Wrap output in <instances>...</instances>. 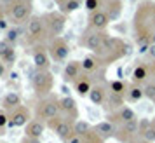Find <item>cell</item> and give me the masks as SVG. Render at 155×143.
I'll list each match as a JSON object with an SVG mask.
<instances>
[{
	"mask_svg": "<svg viewBox=\"0 0 155 143\" xmlns=\"http://www.w3.org/2000/svg\"><path fill=\"white\" fill-rule=\"evenodd\" d=\"M31 86L37 96L47 98L51 96V91L54 87V75L49 70H37L35 75L31 77Z\"/></svg>",
	"mask_w": 155,
	"mask_h": 143,
	"instance_id": "cell-4",
	"label": "cell"
},
{
	"mask_svg": "<svg viewBox=\"0 0 155 143\" xmlns=\"http://www.w3.org/2000/svg\"><path fill=\"white\" fill-rule=\"evenodd\" d=\"M105 0H84V7L89 11V12H96L103 7Z\"/></svg>",
	"mask_w": 155,
	"mask_h": 143,
	"instance_id": "cell-31",
	"label": "cell"
},
{
	"mask_svg": "<svg viewBox=\"0 0 155 143\" xmlns=\"http://www.w3.org/2000/svg\"><path fill=\"white\" fill-rule=\"evenodd\" d=\"M9 124V114H5V110H0V129L7 128Z\"/></svg>",
	"mask_w": 155,
	"mask_h": 143,
	"instance_id": "cell-37",
	"label": "cell"
},
{
	"mask_svg": "<svg viewBox=\"0 0 155 143\" xmlns=\"http://www.w3.org/2000/svg\"><path fill=\"white\" fill-rule=\"evenodd\" d=\"M18 38H19V32L16 28H9L7 32H5V40H7L12 47H14V44L18 42Z\"/></svg>",
	"mask_w": 155,
	"mask_h": 143,
	"instance_id": "cell-32",
	"label": "cell"
},
{
	"mask_svg": "<svg viewBox=\"0 0 155 143\" xmlns=\"http://www.w3.org/2000/svg\"><path fill=\"white\" fill-rule=\"evenodd\" d=\"M7 28V21H5V18H4V12L0 11V30H5ZM7 32V30H5Z\"/></svg>",
	"mask_w": 155,
	"mask_h": 143,
	"instance_id": "cell-38",
	"label": "cell"
},
{
	"mask_svg": "<svg viewBox=\"0 0 155 143\" xmlns=\"http://www.w3.org/2000/svg\"><path fill=\"white\" fill-rule=\"evenodd\" d=\"M127 87H129V84H127V82H124V80H119V79L112 80V82L108 84V89H110L112 93L122 94V96L127 93Z\"/></svg>",
	"mask_w": 155,
	"mask_h": 143,
	"instance_id": "cell-28",
	"label": "cell"
},
{
	"mask_svg": "<svg viewBox=\"0 0 155 143\" xmlns=\"http://www.w3.org/2000/svg\"><path fill=\"white\" fill-rule=\"evenodd\" d=\"M11 49H12V45H11V44L5 40V38H4V40H0V59L5 56V54H7Z\"/></svg>",
	"mask_w": 155,
	"mask_h": 143,
	"instance_id": "cell-35",
	"label": "cell"
},
{
	"mask_svg": "<svg viewBox=\"0 0 155 143\" xmlns=\"http://www.w3.org/2000/svg\"><path fill=\"white\" fill-rule=\"evenodd\" d=\"M92 128H94V126H91L87 121H77L75 122V126H73V131H75V135L77 136L84 138L87 133H91L92 131Z\"/></svg>",
	"mask_w": 155,
	"mask_h": 143,
	"instance_id": "cell-27",
	"label": "cell"
},
{
	"mask_svg": "<svg viewBox=\"0 0 155 143\" xmlns=\"http://www.w3.org/2000/svg\"><path fill=\"white\" fill-rule=\"evenodd\" d=\"M143 140L148 143H155V124L152 122V126L143 133Z\"/></svg>",
	"mask_w": 155,
	"mask_h": 143,
	"instance_id": "cell-33",
	"label": "cell"
},
{
	"mask_svg": "<svg viewBox=\"0 0 155 143\" xmlns=\"http://www.w3.org/2000/svg\"><path fill=\"white\" fill-rule=\"evenodd\" d=\"M45 126H47L52 133H56V136L63 143H68L71 138L75 136V131H73L75 121H70V119H66V117H63V115H58L56 119L49 121Z\"/></svg>",
	"mask_w": 155,
	"mask_h": 143,
	"instance_id": "cell-2",
	"label": "cell"
},
{
	"mask_svg": "<svg viewBox=\"0 0 155 143\" xmlns=\"http://www.w3.org/2000/svg\"><path fill=\"white\" fill-rule=\"evenodd\" d=\"M106 98H108V91H106V87L101 86V84H96V86L91 89V93H89V100H91V103L96 105V107H103Z\"/></svg>",
	"mask_w": 155,
	"mask_h": 143,
	"instance_id": "cell-20",
	"label": "cell"
},
{
	"mask_svg": "<svg viewBox=\"0 0 155 143\" xmlns=\"http://www.w3.org/2000/svg\"><path fill=\"white\" fill-rule=\"evenodd\" d=\"M105 12L108 14L110 21L119 19L122 14V0H106L105 4Z\"/></svg>",
	"mask_w": 155,
	"mask_h": 143,
	"instance_id": "cell-22",
	"label": "cell"
},
{
	"mask_svg": "<svg viewBox=\"0 0 155 143\" xmlns=\"http://www.w3.org/2000/svg\"><path fill=\"white\" fill-rule=\"evenodd\" d=\"M152 16H153V21H155V2H152Z\"/></svg>",
	"mask_w": 155,
	"mask_h": 143,
	"instance_id": "cell-43",
	"label": "cell"
},
{
	"mask_svg": "<svg viewBox=\"0 0 155 143\" xmlns=\"http://www.w3.org/2000/svg\"><path fill=\"white\" fill-rule=\"evenodd\" d=\"M31 11H33V4L26 2V0H14L9 7V16L12 23H23L25 19L31 18Z\"/></svg>",
	"mask_w": 155,
	"mask_h": 143,
	"instance_id": "cell-8",
	"label": "cell"
},
{
	"mask_svg": "<svg viewBox=\"0 0 155 143\" xmlns=\"http://www.w3.org/2000/svg\"><path fill=\"white\" fill-rule=\"evenodd\" d=\"M82 143H105V138L99 135V133H96L94 128H92L91 133H87V135L82 138Z\"/></svg>",
	"mask_w": 155,
	"mask_h": 143,
	"instance_id": "cell-30",
	"label": "cell"
},
{
	"mask_svg": "<svg viewBox=\"0 0 155 143\" xmlns=\"http://www.w3.org/2000/svg\"><path fill=\"white\" fill-rule=\"evenodd\" d=\"M94 131L99 133V135L106 140V138L115 136V133H117V126H115L113 122H110V121H101V122H98V124L94 126Z\"/></svg>",
	"mask_w": 155,
	"mask_h": 143,
	"instance_id": "cell-23",
	"label": "cell"
},
{
	"mask_svg": "<svg viewBox=\"0 0 155 143\" xmlns=\"http://www.w3.org/2000/svg\"><path fill=\"white\" fill-rule=\"evenodd\" d=\"M33 66H35V70H49L51 66L49 51L40 44L35 45V49H33Z\"/></svg>",
	"mask_w": 155,
	"mask_h": 143,
	"instance_id": "cell-15",
	"label": "cell"
},
{
	"mask_svg": "<svg viewBox=\"0 0 155 143\" xmlns=\"http://www.w3.org/2000/svg\"><path fill=\"white\" fill-rule=\"evenodd\" d=\"M148 56L152 58V59H155V44L150 45V49H148Z\"/></svg>",
	"mask_w": 155,
	"mask_h": 143,
	"instance_id": "cell-40",
	"label": "cell"
},
{
	"mask_svg": "<svg viewBox=\"0 0 155 143\" xmlns=\"http://www.w3.org/2000/svg\"><path fill=\"white\" fill-rule=\"evenodd\" d=\"M59 9H61V12L64 16H68V14H71V12H75V11L80 9V0H66L64 5H61Z\"/></svg>",
	"mask_w": 155,
	"mask_h": 143,
	"instance_id": "cell-29",
	"label": "cell"
},
{
	"mask_svg": "<svg viewBox=\"0 0 155 143\" xmlns=\"http://www.w3.org/2000/svg\"><path fill=\"white\" fill-rule=\"evenodd\" d=\"M68 143H82V138H80V136H77V135H75V136H73V138H71V140H70V141H68Z\"/></svg>",
	"mask_w": 155,
	"mask_h": 143,
	"instance_id": "cell-41",
	"label": "cell"
},
{
	"mask_svg": "<svg viewBox=\"0 0 155 143\" xmlns=\"http://www.w3.org/2000/svg\"><path fill=\"white\" fill-rule=\"evenodd\" d=\"M106 33L105 32H96V30H89L87 28V33H85L84 40L80 44H84L85 49L92 51L94 54L99 51V47H101V44H103V40H105Z\"/></svg>",
	"mask_w": 155,
	"mask_h": 143,
	"instance_id": "cell-11",
	"label": "cell"
},
{
	"mask_svg": "<svg viewBox=\"0 0 155 143\" xmlns=\"http://www.w3.org/2000/svg\"><path fill=\"white\" fill-rule=\"evenodd\" d=\"M4 73H5V65H4V61H2V59H0V77H2Z\"/></svg>",
	"mask_w": 155,
	"mask_h": 143,
	"instance_id": "cell-42",
	"label": "cell"
},
{
	"mask_svg": "<svg viewBox=\"0 0 155 143\" xmlns=\"http://www.w3.org/2000/svg\"><path fill=\"white\" fill-rule=\"evenodd\" d=\"M33 121L31 119V112H30V108L28 107H18L16 110H12L11 114H9V124H7V128L11 129H14V128H26L30 122Z\"/></svg>",
	"mask_w": 155,
	"mask_h": 143,
	"instance_id": "cell-10",
	"label": "cell"
},
{
	"mask_svg": "<svg viewBox=\"0 0 155 143\" xmlns=\"http://www.w3.org/2000/svg\"><path fill=\"white\" fill-rule=\"evenodd\" d=\"M59 110H61V115L70 119V121H78V107L77 101L73 100L71 96H63L59 98Z\"/></svg>",
	"mask_w": 155,
	"mask_h": 143,
	"instance_id": "cell-14",
	"label": "cell"
},
{
	"mask_svg": "<svg viewBox=\"0 0 155 143\" xmlns=\"http://www.w3.org/2000/svg\"><path fill=\"white\" fill-rule=\"evenodd\" d=\"M21 143H42L40 140H37V138H28V136H25L21 140Z\"/></svg>",
	"mask_w": 155,
	"mask_h": 143,
	"instance_id": "cell-39",
	"label": "cell"
},
{
	"mask_svg": "<svg viewBox=\"0 0 155 143\" xmlns=\"http://www.w3.org/2000/svg\"><path fill=\"white\" fill-rule=\"evenodd\" d=\"M140 136H141L140 135V119L119 126L117 128V133H115V138L122 143H138L136 140Z\"/></svg>",
	"mask_w": 155,
	"mask_h": 143,
	"instance_id": "cell-7",
	"label": "cell"
},
{
	"mask_svg": "<svg viewBox=\"0 0 155 143\" xmlns=\"http://www.w3.org/2000/svg\"><path fill=\"white\" fill-rule=\"evenodd\" d=\"M54 2H56L58 5H59V7H61V5H64V2H66V0H54Z\"/></svg>",
	"mask_w": 155,
	"mask_h": 143,
	"instance_id": "cell-44",
	"label": "cell"
},
{
	"mask_svg": "<svg viewBox=\"0 0 155 143\" xmlns=\"http://www.w3.org/2000/svg\"><path fill=\"white\" fill-rule=\"evenodd\" d=\"M58 115H61V110H59V98L56 96H47V98H42L37 105V119L42 122H47L56 119Z\"/></svg>",
	"mask_w": 155,
	"mask_h": 143,
	"instance_id": "cell-3",
	"label": "cell"
},
{
	"mask_svg": "<svg viewBox=\"0 0 155 143\" xmlns=\"http://www.w3.org/2000/svg\"><path fill=\"white\" fill-rule=\"evenodd\" d=\"M92 87H94V84H92L91 75H89V73H82V75L73 82V89H75V93H77L78 96H82V98H84V96H89V93H91Z\"/></svg>",
	"mask_w": 155,
	"mask_h": 143,
	"instance_id": "cell-18",
	"label": "cell"
},
{
	"mask_svg": "<svg viewBox=\"0 0 155 143\" xmlns=\"http://www.w3.org/2000/svg\"><path fill=\"white\" fill-rule=\"evenodd\" d=\"M122 107H126V98H124L122 94H117V93L108 91V98H106L103 108H105L108 114H113V112L120 110Z\"/></svg>",
	"mask_w": 155,
	"mask_h": 143,
	"instance_id": "cell-19",
	"label": "cell"
},
{
	"mask_svg": "<svg viewBox=\"0 0 155 143\" xmlns=\"http://www.w3.org/2000/svg\"><path fill=\"white\" fill-rule=\"evenodd\" d=\"M143 98H145V91H143V87L131 82V84H129V87H127L126 100L131 101V103H136V101H141Z\"/></svg>",
	"mask_w": 155,
	"mask_h": 143,
	"instance_id": "cell-25",
	"label": "cell"
},
{
	"mask_svg": "<svg viewBox=\"0 0 155 143\" xmlns=\"http://www.w3.org/2000/svg\"><path fill=\"white\" fill-rule=\"evenodd\" d=\"M153 75V70H152V65L148 63H136L133 70V84H147L148 82V77Z\"/></svg>",
	"mask_w": 155,
	"mask_h": 143,
	"instance_id": "cell-17",
	"label": "cell"
},
{
	"mask_svg": "<svg viewBox=\"0 0 155 143\" xmlns=\"http://www.w3.org/2000/svg\"><path fill=\"white\" fill-rule=\"evenodd\" d=\"M99 66V59L96 56H85L84 59H82V70L85 72V73H92V72H96Z\"/></svg>",
	"mask_w": 155,
	"mask_h": 143,
	"instance_id": "cell-26",
	"label": "cell"
},
{
	"mask_svg": "<svg viewBox=\"0 0 155 143\" xmlns=\"http://www.w3.org/2000/svg\"><path fill=\"white\" fill-rule=\"evenodd\" d=\"M150 40H152V44H155V32L152 33V37H150Z\"/></svg>",
	"mask_w": 155,
	"mask_h": 143,
	"instance_id": "cell-45",
	"label": "cell"
},
{
	"mask_svg": "<svg viewBox=\"0 0 155 143\" xmlns=\"http://www.w3.org/2000/svg\"><path fill=\"white\" fill-rule=\"evenodd\" d=\"M80 75H82V61L73 59V61H68V63L64 65V70H63L64 84H66V82H68V84H73Z\"/></svg>",
	"mask_w": 155,
	"mask_h": 143,
	"instance_id": "cell-16",
	"label": "cell"
},
{
	"mask_svg": "<svg viewBox=\"0 0 155 143\" xmlns=\"http://www.w3.org/2000/svg\"><path fill=\"white\" fill-rule=\"evenodd\" d=\"M26 2H31V0H26Z\"/></svg>",
	"mask_w": 155,
	"mask_h": 143,
	"instance_id": "cell-47",
	"label": "cell"
},
{
	"mask_svg": "<svg viewBox=\"0 0 155 143\" xmlns=\"http://www.w3.org/2000/svg\"><path fill=\"white\" fill-rule=\"evenodd\" d=\"M152 70H153V80H155V63H152Z\"/></svg>",
	"mask_w": 155,
	"mask_h": 143,
	"instance_id": "cell-46",
	"label": "cell"
},
{
	"mask_svg": "<svg viewBox=\"0 0 155 143\" xmlns=\"http://www.w3.org/2000/svg\"><path fill=\"white\" fill-rule=\"evenodd\" d=\"M49 56L51 59H54L56 63H63L68 59V54H70V44L64 40L63 37H58V38H52L49 42Z\"/></svg>",
	"mask_w": 155,
	"mask_h": 143,
	"instance_id": "cell-9",
	"label": "cell"
},
{
	"mask_svg": "<svg viewBox=\"0 0 155 143\" xmlns=\"http://www.w3.org/2000/svg\"><path fill=\"white\" fill-rule=\"evenodd\" d=\"M2 107H4V110H16L18 107H21V96L16 93V91H12V93H7L5 96H4V100H2Z\"/></svg>",
	"mask_w": 155,
	"mask_h": 143,
	"instance_id": "cell-24",
	"label": "cell"
},
{
	"mask_svg": "<svg viewBox=\"0 0 155 143\" xmlns=\"http://www.w3.org/2000/svg\"><path fill=\"white\" fill-rule=\"evenodd\" d=\"M44 21H45V33L51 40L58 38L66 28V16L63 12H47L44 14Z\"/></svg>",
	"mask_w": 155,
	"mask_h": 143,
	"instance_id": "cell-6",
	"label": "cell"
},
{
	"mask_svg": "<svg viewBox=\"0 0 155 143\" xmlns=\"http://www.w3.org/2000/svg\"><path fill=\"white\" fill-rule=\"evenodd\" d=\"M106 121L113 122V124H119V126H122V124H126V122H131V121H138V115H136V112H134L131 107H122L120 110H117V112H113V114H108L106 115Z\"/></svg>",
	"mask_w": 155,
	"mask_h": 143,
	"instance_id": "cell-12",
	"label": "cell"
},
{
	"mask_svg": "<svg viewBox=\"0 0 155 143\" xmlns=\"http://www.w3.org/2000/svg\"><path fill=\"white\" fill-rule=\"evenodd\" d=\"M110 25V18L105 12V9H99L96 12H91L89 14V25L87 28L89 30H96V32H105Z\"/></svg>",
	"mask_w": 155,
	"mask_h": 143,
	"instance_id": "cell-13",
	"label": "cell"
},
{
	"mask_svg": "<svg viewBox=\"0 0 155 143\" xmlns=\"http://www.w3.org/2000/svg\"><path fill=\"white\" fill-rule=\"evenodd\" d=\"M45 122L38 121V119H33V121L30 122L26 129H25V136H28V138H37V140H40L44 135V131H45Z\"/></svg>",
	"mask_w": 155,
	"mask_h": 143,
	"instance_id": "cell-21",
	"label": "cell"
},
{
	"mask_svg": "<svg viewBox=\"0 0 155 143\" xmlns=\"http://www.w3.org/2000/svg\"><path fill=\"white\" fill-rule=\"evenodd\" d=\"M2 61H4V65H9V66H12V65H14V61H16V49H14V47H12L5 56L2 58Z\"/></svg>",
	"mask_w": 155,
	"mask_h": 143,
	"instance_id": "cell-34",
	"label": "cell"
},
{
	"mask_svg": "<svg viewBox=\"0 0 155 143\" xmlns=\"http://www.w3.org/2000/svg\"><path fill=\"white\" fill-rule=\"evenodd\" d=\"M45 37L47 33H45L44 16H31L28 19V26H26V42L31 45H38Z\"/></svg>",
	"mask_w": 155,
	"mask_h": 143,
	"instance_id": "cell-5",
	"label": "cell"
},
{
	"mask_svg": "<svg viewBox=\"0 0 155 143\" xmlns=\"http://www.w3.org/2000/svg\"><path fill=\"white\" fill-rule=\"evenodd\" d=\"M124 54H126V42L122 38H119V37L106 35L103 44H101V47H99V51L94 56L99 59V63L110 65V63L119 61L120 58H124Z\"/></svg>",
	"mask_w": 155,
	"mask_h": 143,
	"instance_id": "cell-1",
	"label": "cell"
},
{
	"mask_svg": "<svg viewBox=\"0 0 155 143\" xmlns=\"http://www.w3.org/2000/svg\"><path fill=\"white\" fill-rule=\"evenodd\" d=\"M150 126H152V121H148V119H140V135H141V138H143V133H145Z\"/></svg>",
	"mask_w": 155,
	"mask_h": 143,
	"instance_id": "cell-36",
	"label": "cell"
}]
</instances>
